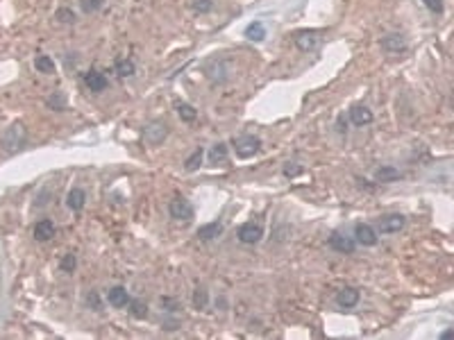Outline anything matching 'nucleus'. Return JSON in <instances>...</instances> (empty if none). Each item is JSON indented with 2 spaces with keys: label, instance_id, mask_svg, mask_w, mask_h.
<instances>
[{
  "label": "nucleus",
  "instance_id": "nucleus-1",
  "mask_svg": "<svg viewBox=\"0 0 454 340\" xmlns=\"http://www.w3.org/2000/svg\"><path fill=\"white\" fill-rule=\"evenodd\" d=\"M25 139H27V132L23 127V123H14L5 132V136H2V148L7 152H16V150H21L25 145Z\"/></svg>",
  "mask_w": 454,
  "mask_h": 340
},
{
  "label": "nucleus",
  "instance_id": "nucleus-2",
  "mask_svg": "<svg viewBox=\"0 0 454 340\" xmlns=\"http://www.w3.org/2000/svg\"><path fill=\"white\" fill-rule=\"evenodd\" d=\"M259 148H261V141L252 134H243V136H238V139H234V150H236V155L241 157V159L254 157L259 152Z\"/></svg>",
  "mask_w": 454,
  "mask_h": 340
},
{
  "label": "nucleus",
  "instance_id": "nucleus-3",
  "mask_svg": "<svg viewBox=\"0 0 454 340\" xmlns=\"http://www.w3.org/2000/svg\"><path fill=\"white\" fill-rule=\"evenodd\" d=\"M404 222H407V218H404L402 213H388V216L379 218V222H377V232L379 234H397L404 227Z\"/></svg>",
  "mask_w": 454,
  "mask_h": 340
},
{
  "label": "nucleus",
  "instance_id": "nucleus-4",
  "mask_svg": "<svg viewBox=\"0 0 454 340\" xmlns=\"http://www.w3.org/2000/svg\"><path fill=\"white\" fill-rule=\"evenodd\" d=\"M263 238V227L254 225V222H245V225L238 227V241L245 243V245H254Z\"/></svg>",
  "mask_w": 454,
  "mask_h": 340
},
{
  "label": "nucleus",
  "instance_id": "nucleus-5",
  "mask_svg": "<svg viewBox=\"0 0 454 340\" xmlns=\"http://www.w3.org/2000/svg\"><path fill=\"white\" fill-rule=\"evenodd\" d=\"M168 213H170V218H175V220H191L193 206L189 204L184 197H175V200H170V204H168Z\"/></svg>",
  "mask_w": 454,
  "mask_h": 340
},
{
  "label": "nucleus",
  "instance_id": "nucleus-6",
  "mask_svg": "<svg viewBox=\"0 0 454 340\" xmlns=\"http://www.w3.org/2000/svg\"><path fill=\"white\" fill-rule=\"evenodd\" d=\"M354 241L359 243V245H363V248H372V245H377V241H379V236H377V229L370 225H356L354 229Z\"/></svg>",
  "mask_w": 454,
  "mask_h": 340
},
{
  "label": "nucleus",
  "instance_id": "nucleus-7",
  "mask_svg": "<svg viewBox=\"0 0 454 340\" xmlns=\"http://www.w3.org/2000/svg\"><path fill=\"white\" fill-rule=\"evenodd\" d=\"M330 248L336 250L340 254H352L356 248V241L350 236H343V234H332L330 236Z\"/></svg>",
  "mask_w": 454,
  "mask_h": 340
},
{
  "label": "nucleus",
  "instance_id": "nucleus-8",
  "mask_svg": "<svg viewBox=\"0 0 454 340\" xmlns=\"http://www.w3.org/2000/svg\"><path fill=\"white\" fill-rule=\"evenodd\" d=\"M318 41H320V36H318V32H298L295 34V46L300 48L302 52H309V50H314L316 46H318Z\"/></svg>",
  "mask_w": 454,
  "mask_h": 340
},
{
  "label": "nucleus",
  "instance_id": "nucleus-9",
  "mask_svg": "<svg viewBox=\"0 0 454 340\" xmlns=\"http://www.w3.org/2000/svg\"><path fill=\"white\" fill-rule=\"evenodd\" d=\"M84 84H87L89 91L100 93V91L107 88V78H105L103 73H98V71H89V73H84Z\"/></svg>",
  "mask_w": 454,
  "mask_h": 340
},
{
  "label": "nucleus",
  "instance_id": "nucleus-10",
  "mask_svg": "<svg viewBox=\"0 0 454 340\" xmlns=\"http://www.w3.org/2000/svg\"><path fill=\"white\" fill-rule=\"evenodd\" d=\"M350 120L356 125V127H363V125H370L372 123V111L363 104H354L350 109Z\"/></svg>",
  "mask_w": 454,
  "mask_h": 340
},
{
  "label": "nucleus",
  "instance_id": "nucleus-11",
  "mask_svg": "<svg viewBox=\"0 0 454 340\" xmlns=\"http://www.w3.org/2000/svg\"><path fill=\"white\" fill-rule=\"evenodd\" d=\"M107 302L114 306V309H123V306H127L129 295L123 286H114V288H109V293H107Z\"/></svg>",
  "mask_w": 454,
  "mask_h": 340
},
{
  "label": "nucleus",
  "instance_id": "nucleus-12",
  "mask_svg": "<svg viewBox=\"0 0 454 340\" xmlns=\"http://www.w3.org/2000/svg\"><path fill=\"white\" fill-rule=\"evenodd\" d=\"M336 304L340 309H352V306L359 304V290L356 288H343L336 295Z\"/></svg>",
  "mask_w": 454,
  "mask_h": 340
},
{
  "label": "nucleus",
  "instance_id": "nucleus-13",
  "mask_svg": "<svg viewBox=\"0 0 454 340\" xmlns=\"http://www.w3.org/2000/svg\"><path fill=\"white\" fill-rule=\"evenodd\" d=\"M55 236V225H52V220H39L34 225V238L36 241H50V238Z\"/></svg>",
  "mask_w": 454,
  "mask_h": 340
},
{
  "label": "nucleus",
  "instance_id": "nucleus-14",
  "mask_svg": "<svg viewBox=\"0 0 454 340\" xmlns=\"http://www.w3.org/2000/svg\"><path fill=\"white\" fill-rule=\"evenodd\" d=\"M84 202H87V195H84L82 188H71V191H68L66 204H68V209H71V211H82Z\"/></svg>",
  "mask_w": 454,
  "mask_h": 340
},
{
  "label": "nucleus",
  "instance_id": "nucleus-15",
  "mask_svg": "<svg viewBox=\"0 0 454 340\" xmlns=\"http://www.w3.org/2000/svg\"><path fill=\"white\" fill-rule=\"evenodd\" d=\"M382 48L386 52H400V50L407 48V41H404L400 34H388V36H384V39H382Z\"/></svg>",
  "mask_w": 454,
  "mask_h": 340
},
{
  "label": "nucleus",
  "instance_id": "nucleus-16",
  "mask_svg": "<svg viewBox=\"0 0 454 340\" xmlns=\"http://www.w3.org/2000/svg\"><path fill=\"white\" fill-rule=\"evenodd\" d=\"M221 234H223L221 222H209V225H202L200 229H198V238H200V241H212V238L221 236Z\"/></svg>",
  "mask_w": 454,
  "mask_h": 340
},
{
  "label": "nucleus",
  "instance_id": "nucleus-17",
  "mask_svg": "<svg viewBox=\"0 0 454 340\" xmlns=\"http://www.w3.org/2000/svg\"><path fill=\"white\" fill-rule=\"evenodd\" d=\"M164 136H166V125H161V123L150 125V127L145 129V141H150L152 145H157Z\"/></svg>",
  "mask_w": 454,
  "mask_h": 340
},
{
  "label": "nucleus",
  "instance_id": "nucleus-18",
  "mask_svg": "<svg viewBox=\"0 0 454 340\" xmlns=\"http://www.w3.org/2000/svg\"><path fill=\"white\" fill-rule=\"evenodd\" d=\"M375 179L377 181H395V179H400V170L393 168V166H382V168L375 170Z\"/></svg>",
  "mask_w": 454,
  "mask_h": 340
},
{
  "label": "nucleus",
  "instance_id": "nucleus-19",
  "mask_svg": "<svg viewBox=\"0 0 454 340\" xmlns=\"http://www.w3.org/2000/svg\"><path fill=\"white\" fill-rule=\"evenodd\" d=\"M245 36H248L250 41H263L266 39V27H263V23H250L248 27H245Z\"/></svg>",
  "mask_w": 454,
  "mask_h": 340
},
{
  "label": "nucleus",
  "instance_id": "nucleus-20",
  "mask_svg": "<svg viewBox=\"0 0 454 340\" xmlns=\"http://www.w3.org/2000/svg\"><path fill=\"white\" fill-rule=\"evenodd\" d=\"M34 68L39 73H46V75H50V73H55V62H52L48 55H39L34 59Z\"/></svg>",
  "mask_w": 454,
  "mask_h": 340
},
{
  "label": "nucleus",
  "instance_id": "nucleus-21",
  "mask_svg": "<svg viewBox=\"0 0 454 340\" xmlns=\"http://www.w3.org/2000/svg\"><path fill=\"white\" fill-rule=\"evenodd\" d=\"M207 304H209V293H207L205 286H198L196 293H193V306L196 309H207Z\"/></svg>",
  "mask_w": 454,
  "mask_h": 340
},
{
  "label": "nucleus",
  "instance_id": "nucleus-22",
  "mask_svg": "<svg viewBox=\"0 0 454 340\" xmlns=\"http://www.w3.org/2000/svg\"><path fill=\"white\" fill-rule=\"evenodd\" d=\"M134 62L132 59H118L116 62V73H118L120 78H129V75H134Z\"/></svg>",
  "mask_w": 454,
  "mask_h": 340
},
{
  "label": "nucleus",
  "instance_id": "nucleus-23",
  "mask_svg": "<svg viewBox=\"0 0 454 340\" xmlns=\"http://www.w3.org/2000/svg\"><path fill=\"white\" fill-rule=\"evenodd\" d=\"M127 306H129V313L134 315V318H139V320H143L145 315H148V306H145L141 299H129Z\"/></svg>",
  "mask_w": 454,
  "mask_h": 340
},
{
  "label": "nucleus",
  "instance_id": "nucleus-24",
  "mask_svg": "<svg viewBox=\"0 0 454 340\" xmlns=\"http://www.w3.org/2000/svg\"><path fill=\"white\" fill-rule=\"evenodd\" d=\"M177 113H180V118L182 120H186V123H191V120H196V116H198V111L191 107V104H186V102H180L177 104Z\"/></svg>",
  "mask_w": 454,
  "mask_h": 340
},
{
  "label": "nucleus",
  "instance_id": "nucleus-25",
  "mask_svg": "<svg viewBox=\"0 0 454 340\" xmlns=\"http://www.w3.org/2000/svg\"><path fill=\"white\" fill-rule=\"evenodd\" d=\"M209 159H212V164L225 161V159H227V145H225V143H216V145L212 148V152H209Z\"/></svg>",
  "mask_w": 454,
  "mask_h": 340
},
{
  "label": "nucleus",
  "instance_id": "nucleus-26",
  "mask_svg": "<svg viewBox=\"0 0 454 340\" xmlns=\"http://www.w3.org/2000/svg\"><path fill=\"white\" fill-rule=\"evenodd\" d=\"M202 155H205V152H202V148H198L196 152H193V155L189 157V159H186L184 168L189 170V172H193V170H198V168H200V164H202Z\"/></svg>",
  "mask_w": 454,
  "mask_h": 340
},
{
  "label": "nucleus",
  "instance_id": "nucleus-27",
  "mask_svg": "<svg viewBox=\"0 0 454 340\" xmlns=\"http://www.w3.org/2000/svg\"><path fill=\"white\" fill-rule=\"evenodd\" d=\"M46 104H48V107H52V109H64V107H66V98H64L62 93H52L50 98L46 100Z\"/></svg>",
  "mask_w": 454,
  "mask_h": 340
},
{
  "label": "nucleus",
  "instance_id": "nucleus-28",
  "mask_svg": "<svg viewBox=\"0 0 454 340\" xmlns=\"http://www.w3.org/2000/svg\"><path fill=\"white\" fill-rule=\"evenodd\" d=\"M75 265H78V258H75V254H66V256L62 258V270L64 272H73L75 270Z\"/></svg>",
  "mask_w": 454,
  "mask_h": 340
},
{
  "label": "nucleus",
  "instance_id": "nucleus-29",
  "mask_svg": "<svg viewBox=\"0 0 454 340\" xmlns=\"http://www.w3.org/2000/svg\"><path fill=\"white\" fill-rule=\"evenodd\" d=\"M57 18H59V21L62 23H73L75 21V14H73L71 9H68V7H62V9H57Z\"/></svg>",
  "mask_w": 454,
  "mask_h": 340
},
{
  "label": "nucleus",
  "instance_id": "nucleus-30",
  "mask_svg": "<svg viewBox=\"0 0 454 340\" xmlns=\"http://www.w3.org/2000/svg\"><path fill=\"white\" fill-rule=\"evenodd\" d=\"M214 2L212 0H193V9L200 11V14H207V11H212Z\"/></svg>",
  "mask_w": 454,
  "mask_h": 340
},
{
  "label": "nucleus",
  "instance_id": "nucleus-31",
  "mask_svg": "<svg viewBox=\"0 0 454 340\" xmlns=\"http://www.w3.org/2000/svg\"><path fill=\"white\" fill-rule=\"evenodd\" d=\"M103 5H105V0H82V9L87 11V14H91V11L100 9Z\"/></svg>",
  "mask_w": 454,
  "mask_h": 340
},
{
  "label": "nucleus",
  "instance_id": "nucleus-32",
  "mask_svg": "<svg viewBox=\"0 0 454 340\" xmlns=\"http://www.w3.org/2000/svg\"><path fill=\"white\" fill-rule=\"evenodd\" d=\"M427 9H432L434 14H443V0H423Z\"/></svg>",
  "mask_w": 454,
  "mask_h": 340
},
{
  "label": "nucleus",
  "instance_id": "nucleus-33",
  "mask_svg": "<svg viewBox=\"0 0 454 340\" xmlns=\"http://www.w3.org/2000/svg\"><path fill=\"white\" fill-rule=\"evenodd\" d=\"M300 172H302L300 166H286V168H284V175L286 177H295V175H300Z\"/></svg>",
  "mask_w": 454,
  "mask_h": 340
},
{
  "label": "nucleus",
  "instance_id": "nucleus-34",
  "mask_svg": "<svg viewBox=\"0 0 454 340\" xmlns=\"http://www.w3.org/2000/svg\"><path fill=\"white\" fill-rule=\"evenodd\" d=\"M87 302L93 306V311H100V299H98V295H96V293H91V295H89V297H87Z\"/></svg>",
  "mask_w": 454,
  "mask_h": 340
}]
</instances>
